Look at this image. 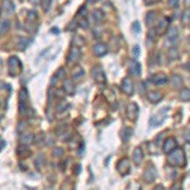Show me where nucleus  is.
<instances>
[{
    "label": "nucleus",
    "mask_w": 190,
    "mask_h": 190,
    "mask_svg": "<svg viewBox=\"0 0 190 190\" xmlns=\"http://www.w3.org/2000/svg\"><path fill=\"white\" fill-rule=\"evenodd\" d=\"M81 57V51L77 46H74L70 51V55H68V61L70 62H79Z\"/></svg>",
    "instance_id": "nucleus-7"
},
{
    "label": "nucleus",
    "mask_w": 190,
    "mask_h": 190,
    "mask_svg": "<svg viewBox=\"0 0 190 190\" xmlns=\"http://www.w3.org/2000/svg\"><path fill=\"white\" fill-rule=\"evenodd\" d=\"M72 75H74V77H75V79H80L81 76L84 75V70H81V68H79V67H77V68H76V71H75Z\"/></svg>",
    "instance_id": "nucleus-28"
},
{
    "label": "nucleus",
    "mask_w": 190,
    "mask_h": 190,
    "mask_svg": "<svg viewBox=\"0 0 190 190\" xmlns=\"http://www.w3.org/2000/svg\"><path fill=\"white\" fill-rule=\"evenodd\" d=\"M64 76H65V70H64V68H60V70H58V71L56 72L55 77H56V79H62Z\"/></svg>",
    "instance_id": "nucleus-32"
},
{
    "label": "nucleus",
    "mask_w": 190,
    "mask_h": 190,
    "mask_svg": "<svg viewBox=\"0 0 190 190\" xmlns=\"http://www.w3.org/2000/svg\"><path fill=\"white\" fill-rule=\"evenodd\" d=\"M137 115H138V106H137V104H134V103H131L128 105V108H127V117H128L131 120H133L137 118Z\"/></svg>",
    "instance_id": "nucleus-9"
},
{
    "label": "nucleus",
    "mask_w": 190,
    "mask_h": 190,
    "mask_svg": "<svg viewBox=\"0 0 190 190\" xmlns=\"http://www.w3.org/2000/svg\"><path fill=\"white\" fill-rule=\"evenodd\" d=\"M182 22L188 24L189 23V9H186L184 12V14H182Z\"/></svg>",
    "instance_id": "nucleus-31"
},
{
    "label": "nucleus",
    "mask_w": 190,
    "mask_h": 190,
    "mask_svg": "<svg viewBox=\"0 0 190 190\" xmlns=\"http://www.w3.org/2000/svg\"><path fill=\"white\" fill-rule=\"evenodd\" d=\"M129 169H131V164H129V160L128 158H122L118 165H117V170H118V172L120 175H127L129 172Z\"/></svg>",
    "instance_id": "nucleus-4"
},
{
    "label": "nucleus",
    "mask_w": 190,
    "mask_h": 190,
    "mask_svg": "<svg viewBox=\"0 0 190 190\" xmlns=\"http://www.w3.org/2000/svg\"><path fill=\"white\" fill-rule=\"evenodd\" d=\"M132 133H133L132 128H124V131L122 132V137H123V141H128V140H129V137L132 136Z\"/></svg>",
    "instance_id": "nucleus-24"
},
{
    "label": "nucleus",
    "mask_w": 190,
    "mask_h": 190,
    "mask_svg": "<svg viewBox=\"0 0 190 190\" xmlns=\"http://www.w3.org/2000/svg\"><path fill=\"white\" fill-rule=\"evenodd\" d=\"M175 147H176V141H175V138L170 137V138H167V140L165 141L164 148H162V150H164L165 153H169V152H171Z\"/></svg>",
    "instance_id": "nucleus-10"
},
{
    "label": "nucleus",
    "mask_w": 190,
    "mask_h": 190,
    "mask_svg": "<svg viewBox=\"0 0 190 190\" xmlns=\"http://www.w3.org/2000/svg\"><path fill=\"white\" fill-rule=\"evenodd\" d=\"M28 43H29V39H22L19 42V44H18V48H19V50H24Z\"/></svg>",
    "instance_id": "nucleus-30"
},
{
    "label": "nucleus",
    "mask_w": 190,
    "mask_h": 190,
    "mask_svg": "<svg viewBox=\"0 0 190 190\" xmlns=\"http://www.w3.org/2000/svg\"><path fill=\"white\" fill-rule=\"evenodd\" d=\"M64 90L70 95L74 93V80L72 79H66L64 81Z\"/></svg>",
    "instance_id": "nucleus-14"
},
{
    "label": "nucleus",
    "mask_w": 190,
    "mask_h": 190,
    "mask_svg": "<svg viewBox=\"0 0 190 190\" xmlns=\"http://www.w3.org/2000/svg\"><path fill=\"white\" fill-rule=\"evenodd\" d=\"M91 75H93V79H94V81L98 82V84H104V82L106 81V77H105L104 71H103V68L99 67V66H96V67L93 68Z\"/></svg>",
    "instance_id": "nucleus-3"
},
{
    "label": "nucleus",
    "mask_w": 190,
    "mask_h": 190,
    "mask_svg": "<svg viewBox=\"0 0 190 190\" xmlns=\"http://www.w3.org/2000/svg\"><path fill=\"white\" fill-rule=\"evenodd\" d=\"M1 117H3V112H1V110H0V118H1Z\"/></svg>",
    "instance_id": "nucleus-43"
},
{
    "label": "nucleus",
    "mask_w": 190,
    "mask_h": 190,
    "mask_svg": "<svg viewBox=\"0 0 190 190\" xmlns=\"http://www.w3.org/2000/svg\"><path fill=\"white\" fill-rule=\"evenodd\" d=\"M0 88H3V82L1 81H0Z\"/></svg>",
    "instance_id": "nucleus-44"
},
{
    "label": "nucleus",
    "mask_w": 190,
    "mask_h": 190,
    "mask_svg": "<svg viewBox=\"0 0 190 190\" xmlns=\"http://www.w3.org/2000/svg\"><path fill=\"white\" fill-rule=\"evenodd\" d=\"M122 91L127 95H132L133 94L134 88H133L132 80H131L129 77H124V80L122 81Z\"/></svg>",
    "instance_id": "nucleus-5"
},
{
    "label": "nucleus",
    "mask_w": 190,
    "mask_h": 190,
    "mask_svg": "<svg viewBox=\"0 0 190 190\" xmlns=\"http://www.w3.org/2000/svg\"><path fill=\"white\" fill-rule=\"evenodd\" d=\"M34 141V136L32 133H26L22 136V143L23 144H29Z\"/></svg>",
    "instance_id": "nucleus-20"
},
{
    "label": "nucleus",
    "mask_w": 190,
    "mask_h": 190,
    "mask_svg": "<svg viewBox=\"0 0 190 190\" xmlns=\"http://www.w3.org/2000/svg\"><path fill=\"white\" fill-rule=\"evenodd\" d=\"M157 1H160V0H144V4L151 5V4H153V3H157Z\"/></svg>",
    "instance_id": "nucleus-39"
},
{
    "label": "nucleus",
    "mask_w": 190,
    "mask_h": 190,
    "mask_svg": "<svg viewBox=\"0 0 190 190\" xmlns=\"http://www.w3.org/2000/svg\"><path fill=\"white\" fill-rule=\"evenodd\" d=\"M152 81H153L155 85H164L169 81V79H167L166 75H156L153 79H152Z\"/></svg>",
    "instance_id": "nucleus-15"
},
{
    "label": "nucleus",
    "mask_w": 190,
    "mask_h": 190,
    "mask_svg": "<svg viewBox=\"0 0 190 190\" xmlns=\"http://www.w3.org/2000/svg\"><path fill=\"white\" fill-rule=\"evenodd\" d=\"M179 5V0H169V6L171 8H175V6Z\"/></svg>",
    "instance_id": "nucleus-35"
},
{
    "label": "nucleus",
    "mask_w": 190,
    "mask_h": 190,
    "mask_svg": "<svg viewBox=\"0 0 190 190\" xmlns=\"http://www.w3.org/2000/svg\"><path fill=\"white\" fill-rule=\"evenodd\" d=\"M18 155H19V157L26 158V157H28L30 155V151L27 147H19L18 148Z\"/></svg>",
    "instance_id": "nucleus-22"
},
{
    "label": "nucleus",
    "mask_w": 190,
    "mask_h": 190,
    "mask_svg": "<svg viewBox=\"0 0 190 190\" xmlns=\"http://www.w3.org/2000/svg\"><path fill=\"white\" fill-rule=\"evenodd\" d=\"M80 27H81V28H88V20H86V19L81 20V23H80Z\"/></svg>",
    "instance_id": "nucleus-38"
},
{
    "label": "nucleus",
    "mask_w": 190,
    "mask_h": 190,
    "mask_svg": "<svg viewBox=\"0 0 190 190\" xmlns=\"http://www.w3.org/2000/svg\"><path fill=\"white\" fill-rule=\"evenodd\" d=\"M51 3H52V0H44V3H43V6H44V12H48V10H50Z\"/></svg>",
    "instance_id": "nucleus-34"
},
{
    "label": "nucleus",
    "mask_w": 190,
    "mask_h": 190,
    "mask_svg": "<svg viewBox=\"0 0 190 190\" xmlns=\"http://www.w3.org/2000/svg\"><path fill=\"white\" fill-rule=\"evenodd\" d=\"M133 29L136 30L137 33L140 32V30H141V28H140V23H138V22H134V23H133Z\"/></svg>",
    "instance_id": "nucleus-37"
},
{
    "label": "nucleus",
    "mask_w": 190,
    "mask_h": 190,
    "mask_svg": "<svg viewBox=\"0 0 190 190\" xmlns=\"http://www.w3.org/2000/svg\"><path fill=\"white\" fill-rule=\"evenodd\" d=\"M153 18H155V12H148L147 15H146V23L151 24V22H152V19H153Z\"/></svg>",
    "instance_id": "nucleus-27"
},
{
    "label": "nucleus",
    "mask_w": 190,
    "mask_h": 190,
    "mask_svg": "<svg viewBox=\"0 0 190 190\" xmlns=\"http://www.w3.org/2000/svg\"><path fill=\"white\" fill-rule=\"evenodd\" d=\"M147 99L150 100L151 103L156 104V103H158L162 99V94L160 91H150V93H147Z\"/></svg>",
    "instance_id": "nucleus-12"
},
{
    "label": "nucleus",
    "mask_w": 190,
    "mask_h": 190,
    "mask_svg": "<svg viewBox=\"0 0 190 190\" xmlns=\"http://www.w3.org/2000/svg\"><path fill=\"white\" fill-rule=\"evenodd\" d=\"M186 4H189V0H186Z\"/></svg>",
    "instance_id": "nucleus-45"
},
{
    "label": "nucleus",
    "mask_w": 190,
    "mask_h": 190,
    "mask_svg": "<svg viewBox=\"0 0 190 190\" xmlns=\"http://www.w3.org/2000/svg\"><path fill=\"white\" fill-rule=\"evenodd\" d=\"M166 36H167V39H169V41H171V42H175L176 38H178V29L174 28V27L169 28Z\"/></svg>",
    "instance_id": "nucleus-17"
},
{
    "label": "nucleus",
    "mask_w": 190,
    "mask_h": 190,
    "mask_svg": "<svg viewBox=\"0 0 190 190\" xmlns=\"http://www.w3.org/2000/svg\"><path fill=\"white\" fill-rule=\"evenodd\" d=\"M9 28H10V22H9L8 19L0 20V36L5 34L9 30Z\"/></svg>",
    "instance_id": "nucleus-16"
},
{
    "label": "nucleus",
    "mask_w": 190,
    "mask_h": 190,
    "mask_svg": "<svg viewBox=\"0 0 190 190\" xmlns=\"http://www.w3.org/2000/svg\"><path fill=\"white\" fill-rule=\"evenodd\" d=\"M132 157H133V161H134V164H136V165H140L141 162H142V160H143V151L141 150L140 147L134 148V151H133V155H132Z\"/></svg>",
    "instance_id": "nucleus-11"
},
{
    "label": "nucleus",
    "mask_w": 190,
    "mask_h": 190,
    "mask_svg": "<svg viewBox=\"0 0 190 190\" xmlns=\"http://www.w3.org/2000/svg\"><path fill=\"white\" fill-rule=\"evenodd\" d=\"M156 176H157V172H156V169H155L153 166H150L147 169L146 171H144V175H143V178H144V181L146 182H152L156 179Z\"/></svg>",
    "instance_id": "nucleus-6"
},
{
    "label": "nucleus",
    "mask_w": 190,
    "mask_h": 190,
    "mask_svg": "<svg viewBox=\"0 0 190 190\" xmlns=\"http://www.w3.org/2000/svg\"><path fill=\"white\" fill-rule=\"evenodd\" d=\"M44 162H46V161H44V156H43V155H38L37 158L34 160V165H36L37 169H41L44 165Z\"/></svg>",
    "instance_id": "nucleus-23"
},
{
    "label": "nucleus",
    "mask_w": 190,
    "mask_h": 190,
    "mask_svg": "<svg viewBox=\"0 0 190 190\" xmlns=\"http://www.w3.org/2000/svg\"><path fill=\"white\" fill-rule=\"evenodd\" d=\"M181 84H182V79L180 77V76L175 75L174 77H172V85H174L175 88H180Z\"/></svg>",
    "instance_id": "nucleus-25"
},
{
    "label": "nucleus",
    "mask_w": 190,
    "mask_h": 190,
    "mask_svg": "<svg viewBox=\"0 0 190 190\" xmlns=\"http://www.w3.org/2000/svg\"><path fill=\"white\" fill-rule=\"evenodd\" d=\"M106 51H108V47H106V44L104 43H96L94 47H93V52H94L95 56H104L106 53Z\"/></svg>",
    "instance_id": "nucleus-8"
},
{
    "label": "nucleus",
    "mask_w": 190,
    "mask_h": 190,
    "mask_svg": "<svg viewBox=\"0 0 190 190\" xmlns=\"http://www.w3.org/2000/svg\"><path fill=\"white\" fill-rule=\"evenodd\" d=\"M93 17H95L96 22H100V20L103 19V17H104V14H103L102 10H94V13H93Z\"/></svg>",
    "instance_id": "nucleus-26"
},
{
    "label": "nucleus",
    "mask_w": 190,
    "mask_h": 190,
    "mask_svg": "<svg viewBox=\"0 0 190 190\" xmlns=\"http://www.w3.org/2000/svg\"><path fill=\"white\" fill-rule=\"evenodd\" d=\"M80 169H81V166H80V165H77V166H76V174H79V172H80Z\"/></svg>",
    "instance_id": "nucleus-41"
},
{
    "label": "nucleus",
    "mask_w": 190,
    "mask_h": 190,
    "mask_svg": "<svg viewBox=\"0 0 190 190\" xmlns=\"http://www.w3.org/2000/svg\"><path fill=\"white\" fill-rule=\"evenodd\" d=\"M140 52H141L140 46H136V47L133 48V56H134V57H138V56H140Z\"/></svg>",
    "instance_id": "nucleus-36"
},
{
    "label": "nucleus",
    "mask_w": 190,
    "mask_h": 190,
    "mask_svg": "<svg viewBox=\"0 0 190 190\" xmlns=\"http://www.w3.org/2000/svg\"><path fill=\"white\" fill-rule=\"evenodd\" d=\"M3 9L5 10V12L8 13H13L14 12V3L12 1V0H4L3 1Z\"/></svg>",
    "instance_id": "nucleus-18"
},
{
    "label": "nucleus",
    "mask_w": 190,
    "mask_h": 190,
    "mask_svg": "<svg viewBox=\"0 0 190 190\" xmlns=\"http://www.w3.org/2000/svg\"><path fill=\"white\" fill-rule=\"evenodd\" d=\"M8 64H9V70L12 76H18L22 72V62H20V60L17 56L10 57Z\"/></svg>",
    "instance_id": "nucleus-2"
},
{
    "label": "nucleus",
    "mask_w": 190,
    "mask_h": 190,
    "mask_svg": "<svg viewBox=\"0 0 190 190\" xmlns=\"http://www.w3.org/2000/svg\"><path fill=\"white\" fill-rule=\"evenodd\" d=\"M167 162L169 165H171L174 167H184L186 165V160H185V153L182 151V148L175 147L171 152H169Z\"/></svg>",
    "instance_id": "nucleus-1"
},
{
    "label": "nucleus",
    "mask_w": 190,
    "mask_h": 190,
    "mask_svg": "<svg viewBox=\"0 0 190 190\" xmlns=\"http://www.w3.org/2000/svg\"><path fill=\"white\" fill-rule=\"evenodd\" d=\"M4 146H5V142H4V141H1V140H0V150H1V148L4 147Z\"/></svg>",
    "instance_id": "nucleus-40"
},
{
    "label": "nucleus",
    "mask_w": 190,
    "mask_h": 190,
    "mask_svg": "<svg viewBox=\"0 0 190 190\" xmlns=\"http://www.w3.org/2000/svg\"><path fill=\"white\" fill-rule=\"evenodd\" d=\"M167 24H169V20H165V19H162L160 24L157 26V28H156V32L158 34H162V33H165V30L167 29Z\"/></svg>",
    "instance_id": "nucleus-19"
},
{
    "label": "nucleus",
    "mask_w": 190,
    "mask_h": 190,
    "mask_svg": "<svg viewBox=\"0 0 190 190\" xmlns=\"http://www.w3.org/2000/svg\"><path fill=\"white\" fill-rule=\"evenodd\" d=\"M62 155H64V148L57 147V148H55V150H53V156H55V157L62 156Z\"/></svg>",
    "instance_id": "nucleus-29"
},
{
    "label": "nucleus",
    "mask_w": 190,
    "mask_h": 190,
    "mask_svg": "<svg viewBox=\"0 0 190 190\" xmlns=\"http://www.w3.org/2000/svg\"><path fill=\"white\" fill-rule=\"evenodd\" d=\"M36 18H37V14L34 12H29L28 13V22H32V20H36Z\"/></svg>",
    "instance_id": "nucleus-33"
},
{
    "label": "nucleus",
    "mask_w": 190,
    "mask_h": 190,
    "mask_svg": "<svg viewBox=\"0 0 190 190\" xmlns=\"http://www.w3.org/2000/svg\"><path fill=\"white\" fill-rule=\"evenodd\" d=\"M180 99L182 100V102H189V99H190V90L188 88H185V89H182V90H181Z\"/></svg>",
    "instance_id": "nucleus-21"
},
{
    "label": "nucleus",
    "mask_w": 190,
    "mask_h": 190,
    "mask_svg": "<svg viewBox=\"0 0 190 190\" xmlns=\"http://www.w3.org/2000/svg\"><path fill=\"white\" fill-rule=\"evenodd\" d=\"M30 3H32V4H39V0H30Z\"/></svg>",
    "instance_id": "nucleus-42"
},
{
    "label": "nucleus",
    "mask_w": 190,
    "mask_h": 190,
    "mask_svg": "<svg viewBox=\"0 0 190 190\" xmlns=\"http://www.w3.org/2000/svg\"><path fill=\"white\" fill-rule=\"evenodd\" d=\"M129 72H131V75H133V76H138L141 74V65L136 61H132L131 62V66H129Z\"/></svg>",
    "instance_id": "nucleus-13"
}]
</instances>
